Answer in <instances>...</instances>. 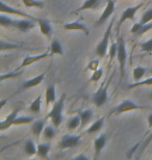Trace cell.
<instances>
[{"mask_svg": "<svg viewBox=\"0 0 152 160\" xmlns=\"http://www.w3.org/2000/svg\"><path fill=\"white\" fill-rule=\"evenodd\" d=\"M64 105H65V95L60 97L59 101L54 102L52 109L49 113H48L47 118L51 119L54 127L60 126L61 122H63V110H64Z\"/></svg>", "mask_w": 152, "mask_h": 160, "instance_id": "6da1fadb", "label": "cell"}, {"mask_svg": "<svg viewBox=\"0 0 152 160\" xmlns=\"http://www.w3.org/2000/svg\"><path fill=\"white\" fill-rule=\"evenodd\" d=\"M142 109H146V107L143 106V105H139L135 102L129 100V99H126V100L122 101L118 106H116L114 109L112 110L111 114H122V113H126V112H130V111H134V110H142Z\"/></svg>", "mask_w": 152, "mask_h": 160, "instance_id": "7a4b0ae2", "label": "cell"}, {"mask_svg": "<svg viewBox=\"0 0 152 160\" xmlns=\"http://www.w3.org/2000/svg\"><path fill=\"white\" fill-rule=\"evenodd\" d=\"M117 58L119 62V67H120V81H121L125 75V66H126V60H127V50H126L125 42L121 37L118 40Z\"/></svg>", "mask_w": 152, "mask_h": 160, "instance_id": "3957f363", "label": "cell"}, {"mask_svg": "<svg viewBox=\"0 0 152 160\" xmlns=\"http://www.w3.org/2000/svg\"><path fill=\"white\" fill-rule=\"evenodd\" d=\"M113 24H114V20L111 21V23H109V26L107 27V29H106L105 33L103 34L102 40L99 42L98 45H97V47H96V54H97V56L100 57V58H103V57H105L106 53H107L108 42H109V39H111Z\"/></svg>", "mask_w": 152, "mask_h": 160, "instance_id": "277c9868", "label": "cell"}, {"mask_svg": "<svg viewBox=\"0 0 152 160\" xmlns=\"http://www.w3.org/2000/svg\"><path fill=\"white\" fill-rule=\"evenodd\" d=\"M142 6H143V3H140V4L135 5V6H130V8H127L126 9H124V12H122L121 15V18L119 20V24H118V28L121 27V25L124 23L126 20H134V17H135V14L140 9Z\"/></svg>", "mask_w": 152, "mask_h": 160, "instance_id": "5b68a950", "label": "cell"}, {"mask_svg": "<svg viewBox=\"0 0 152 160\" xmlns=\"http://www.w3.org/2000/svg\"><path fill=\"white\" fill-rule=\"evenodd\" d=\"M0 12H3V14H8V15L11 14V15L19 16V17H22V18H27V19H30L32 21H35V22L38 21V18H34L30 15L25 14V12H21L20 9H16L14 8H12V6L8 5L4 2H1V9H0Z\"/></svg>", "mask_w": 152, "mask_h": 160, "instance_id": "8992f818", "label": "cell"}, {"mask_svg": "<svg viewBox=\"0 0 152 160\" xmlns=\"http://www.w3.org/2000/svg\"><path fill=\"white\" fill-rule=\"evenodd\" d=\"M107 88L108 85L101 86V88L97 89V92L94 95L93 101L97 107H101L105 104L106 100H107Z\"/></svg>", "mask_w": 152, "mask_h": 160, "instance_id": "52a82bcc", "label": "cell"}, {"mask_svg": "<svg viewBox=\"0 0 152 160\" xmlns=\"http://www.w3.org/2000/svg\"><path fill=\"white\" fill-rule=\"evenodd\" d=\"M80 142V136L66 134L60 139V149H71L76 147Z\"/></svg>", "mask_w": 152, "mask_h": 160, "instance_id": "ba28073f", "label": "cell"}, {"mask_svg": "<svg viewBox=\"0 0 152 160\" xmlns=\"http://www.w3.org/2000/svg\"><path fill=\"white\" fill-rule=\"evenodd\" d=\"M115 11V0H106V5L102 12V15L100 16L99 20L97 21V25H101L113 15Z\"/></svg>", "mask_w": 152, "mask_h": 160, "instance_id": "9c48e42d", "label": "cell"}, {"mask_svg": "<svg viewBox=\"0 0 152 160\" xmlns=\"http://www.w3.org/2000/svg\"><path fill=\"white\" fill-rule=\"evenodd\" d=\"M49 55L51 56V53H49V52H44V53H42V54H39V55L24 57L23 60H22L21 66H20V69L26 68V67L32 65V63L38 62H40V60H43V59H45L46 57H48Z\"/></svg>", "mask_w": 152, "mask_h": 160, "instance_id": "30bf717a", "label": "cell"}, {"mask_svg": "<svg viewBox=\"0 0 152 160\" xmlns=\"http://www.w3.org/2000/svg\"><path fill=\"white\" fill-rule=\"evenodd\" d=\"M19 111H20L19 108H17V109H15V110H13L12 112L5 118V120L1 121V123H0V131H4L5 129H8V128L13 126V121H14L16 118L18 117Z\"/></svg>", "mask_w": 152, "mask_h": 160, "instance_id": "8fae6325", "label": "cell"}, {"mask_svg": "<svg viewBox=\"0 0 152 160\" xmlns=\"http://www.w3.org/2000/svg\"><path fill=\"white\" fill-rule=\"evenodd\" d=\"M37 23L39 24V27H40V31L45 37L50 38L52 36V32H53L52 26H51V24L47 20H44V19H38Z\"/></svg>", "mask_w": 152, "mask_h": 160, "instance_id": "7c38bea8", "label": "cell"}, {"mask_svg": "<svg viewBox=\"0 0 152 160\" xmlns=\"http://www.w3.org/2000/svg\"><path fill=\"white\" fill-rule=\"evenodd\" d=\"M63 27H64L65 30H69V31L79 30V31H82V32L85 33V34H86V36L89 34L88 27H86L85 24L80 23V22H71V23L65 24Z\"/></svg>", "mask_w": 152, "mask_h": 160, "instance_id": "4fadbf2b", "label": "cell"}, {"mask_svg": "<svg viewBox=\"0 0 152 160\" xmlns=\"http://www.w3.org/2000/svg\"><path fill=\"white\" fill-rule=\"evenodd\" d=\"M56 100V92H55V86L53 84L48 85L46 88V92H45V103H46V108L49 107L51 103H54Z\"/></svg>", "mask_w": 152, "mask_h": 160, "instance_id": "5bb4252c", "label": "cell"}, {"mask_svg": "<svg viewBox=\"0 0 152 160\" xmlns=\"http://www.w3.org/2000/svg\"><path fill=\"white\" fill-rule=\"evenodd\" d=\"M32 21V20H31ZM29 20H16L14 21V26L15 28H17L20 31H23V32H26V31L30 30L31 28L34 27V23Z\"/></svg>", "mask_w": 152, "mask_h": 160, "instance_id": "9a60e30c", "label": "cell"}, {"mask_svg": "<svg viewBox=\"0 0 152 160\" xmlns=\"http://www.w3.org/2000/svg\"><path fill=\"white\" fill-rule=\"evenodd\" d=\"M106 143V135L105 134H102V135H100L99 137H97V138L94 140V149H95V157L97 158L100 154V152L102 151V149L104 148Z\"/></svg>", "mask_w": 152, "mask_h": 160, "instance_id": "2e32d148", "label": "cell"}, {"mask_svg": "<svg viewBox=\"0 0 152 160\" xmlns=\"http://www.w3.org/2000/svg\"><path fill=\"white\" fill-rule=\"evenodd\" d=\"M44 78H45V73L35 76V77L27 80V81H25L23 83V88L24 89H28V88H35V86H38L42 81H43Z\"/></svg>", "mask_w": 152, "mask_h": 160, "instance_id": "e0dca14e", "label": "cell"}, {"mask_svg": "<svg viewBox=\"0 0 152 160\" xmlns=\"http://www.w3.org/2000/svg\"><path fill=\"white\" fill-rule=\"evenodd\" d=\"M44 129H45V123H44V121H41V120L34 121L31 126V132L34 133V135L37 137V138L40 137Z\"/></svg>", "mask_w": 152, "mask_h": 160, "instance_id": "ac0fdd59", "label": "cell"}, {"mask_svg": "<svg viewBox=\"0 0 152 160\" xmlns=\"http://www.w3.org/2000/svg\"><path fill=\"white\" fill-rule=\"evenodd\" d=\"M50 53H51V55H63L64 50H63V47H61L60 42H59L57 40H53L51 42Z\"/></svg>", "mask_w": 152, "mask_h": 160, "instance_id": "d6986e66", "label": "cell"}, {"mask_svg": "<svg viewBox=\"0 0 152 160\" xmlns=\"http://www.w3.org/2000/svg\"><path fill=\"white\" fill-rule=\"evenodd\" d=\"M79 117H80V120H81L80 127L83 128L90 121H91L92 117H93V110H91V109L83 110V111H81V112L79 113Z\"/></svg>", "mask_w": 152, "mask_h": 160, "instance_id": "ffe728a7", "label": "cell"}, {"mask_svg": "<svg viewBox=\"0 0 152 160\" xmlns=\"http://www.w3.org/2000/svg\"><path fill=\"white\" fill-rule=\"evenodd\" d=\"M24 151L28 156H34L37 154L38 152V147L34 145V142H32L31 139H28L26 142H25L24 146Z\"/></svg>", "mask_w": 152, "mask_h": 160, "instance_id": "44dd1931", "label": "cell"}, {"mask_svg": "<svg viewBox=\"0 0 152 160\" xmlns=\"http://www.w3.org/2000/svg\"><path fill=\"white\" fill-rule=\"evenodd\" d=\"M41 104H42V95H39L38 97L31 102L29 110L31 111L32 113H35V114L40 113V111H41Z\"/></svg>", "mask_w": 152, "mask_h": 160, "instance_id": "7402d4cb", "label": "cell"}, {"mask_svg": "<svg viewBox=\"0 0 152 160\" xmlns=\"http://www.w3.org/2000/svg\"><path fill=\"white\" fill-rule=\"evenodd\" d=\"M103 123H104V118H101V119L97 120L96 122H94V123L91 125V126L88 128L86 132H88L89 134H93V133L97 132V131H99L102 128Z\"/></svg>", "mask_w": 152, "mask_h": 160, "instance_id": "603a6c76", "label": "cell"}, {"mask_svg": "<svg viewBox=\"0 0 152 160\" xmlns=\"http://www.w3.org/2000/svg\"><path fill=\"white\" fill-rule=\"evenodd\" d=\"M49 150H50V146L49 145H47V143H40V145L38 146L37 155L39 156V157L46 159L48 157V153H49Z\"/></svg>", "mask_w": 152, "mask_h": 160, "instance_id": "cb8c5ba5", "label": "cell"}, {"mask_svg": "<svg viewBox=\"0 0 152 160\" xmlns=\"http://www.w3.org/2000/svg\"><path fill=\"white\" fill-rule=\"evenodd\" d=\"M99 0H86L85 2H83V4L78 8L76 9L74 12H82V11H86V9H91L93 8H95V6L98 4Z\"/></svg>", "mask_w": 152, "mask_h": 160, "instance_id": "d4e9b609", "label": "cell"}, {"mask_svg": "<svg viewBox=\"0 0 152 160\" xmlns=\"http://www.w3.org/2000/svg\"><path fill=\"white\" fill-rule=\"evenodd\" d=\"M145 74H146V69L144 67H137V68L134 69V72H132V75H134V79L135 80V82L141 81Z\"/></svg>", "mask_w": 152, "mask_h": 160, "instance_id": "484cf974", "label": "cell"}, {"mask_svg": "<svg viewBox=\"0 0 152 160\" xmlns=\"http://www.w3.org/2000/svg\"><path fill=\"white\" fill-rule=\"evenodd\" d=\"M34 122L32 117H17L13 121V126H19V125H25Z\"/></svg>", "mask_w": 152, "mask_h": 160, "instance_id": "4316f807", "label": "cell"}, {"mask_svg": "<svg viewBox=\"0 0 152 160\" xmlns=\"http://www.w3.org/2000/svg\"><path fill=\"white\" fill-rule=\"evenodd\" d=\"M0 25H1L2 27H5V28L6 27H12V26H14V20L9 18L8 15L1 12V15H0Z\"/></svg>", "mask_w": 152, "mask_h": 160, "instance_id": "83f0119b", "label": "cell"}, {"mask_svg": "<svg viewBox=\"0 0 152 160\" xmlns=\"http://www.w3.org/2000/svg\"><path fill=\"white\" fill-rule=\"evenodd\" d=\"M81 124V120H80L79 116L72 117L71 119L68 121V129L69 130H75L76 128H78Z\"/></svg>", "mask_w": 152, "mask_h": 160, "instance_id": "f1b7e54d", "label": "cell"}, {"mask_svg": "<svg viewBox=\"0 0 152 160\" xmlns=\"http://www.w3.org/2000/svg\"><path fill=\"white\" fill-rule=\"evenodd\" d=\"M117 53H118V42H112L111 44V47L108 49V54H109V66L111 63L114 62V58L117 56Z\"/></svg>", "mask_w": 152, "mask_h": 160, "instance_id": "f546056e", "label": "cell"}, {"mask_svg": "<svg viewBox=\"0 0 152 160\" xmlns=\"http://www.w3.org/2000/svg\"><path fill=\"white\" fill-rule=\"evenodd\" d=\"M150 85H152V76L145 80H141V81H139V82L131 83V84H129L127 86V88H139V86H150Z\"/></svg>", "mask_w": 152, "mask_h": 160, "instance_id": "4dcf8cb0", "label": "cell"}, {"mask_svg": "<svg viewBox=\"0 0 152 160\" xmlns=\"http://www.w3.org/2000/svg\"><path fill=\"white\" fill-rule=\"evenodd\" d=\"M22 2L26 8H44V2L40 0H22Z\"/></svg>", "mask_w": 152, "mask_h": 160, "instance_id": "1f68e13d", "label": "cell"}, {"mask_svg": "<svg viewBox=\"0 0 152 160\" xmlns=\"http://www.w3.org/2000/svg\"><path fill=\"white\" fill-rule=\"evenodd\" d=\"M18 48H21V47L17 44L5 43L4 40H1V42H0V50L1 51L9 50V49H18Z\"/></svg>", "mask_w": 152, "mask_h": 160, "instance_id": "d6a6232c", "label": "cell"}, {"mask_svg": "<svg viewBox=\"0 0 152 160\" xmlns=\"http://www.w3.org/2000/svg\"><path fill=\"white\" fill-rule=\"evenodd\" d=\"M151 21H152V8L151 9H148L146 12H144V15L141 17L140 22L143 25H146L148 23H150Z\"/></svg>", "mask_w": 152, "mask_h": 160, "instance_id": "836d02e7", "label": "cell"}, {"mask_svg": "<svg viewBox=\"0 0 152 160\" xmlns=\"http://www.w3.org/2000/svg\"><path fill=\"white\" fill-rule=\"evenodd\" d=\"M43 135L46 139H52V138H54L55 132H54V129L52 127L47 126V127H45V129L43 131Z\"/></svg>", "mask_w": 152, "mask_h": 160, "instance_id": "e575fe53", "label": "cell"}, {"mask_svg": "<svg viewBox=\"0 0 152 160\" xmlns=\"http://www.w3.org/2000/svg\"><path fill=\"white\" fill-rule=\"evenodd\" d=\"M22 74V71L20 72H11L8 73V74H2L0 76V81L3 82L5 79H13V78H17L18 76H20Z\"/></svg>", "mask_w": 152, "mask_h": 160, "instance_id": "d590c367", "label": "cell"}, {"mask_svg": "<svg viewBox=\"0 0 152 160\" xmlns=\"http://www.w3.org/2000/svg\"><path fill=\"white\" fill-rule=\"evenodd\" d=\"M102 75H103V70L101 68L97 69L96 71L92 72V76H91V78H90V80L93 81V82H97V81H99V80L101 79Z\"/></svg>", "mask_w": 152, "mask_h": 160, "instance_id": "8d00e7d4", "label": "cell"}, {"mask_svg": "<svg viewBox=\"0 0 152 160\" xmlns=\"http://www.w3.org/2000/svg\"><path fill=\"white\" fill-rule=\"evenodd\" d=\"M141 49L143 52H152V39L141 44Z\"/></svg>", "mask_w": 152, "mask_h": 160, "instance_id": "74e56055", "label": "cell"}, {"mask_svg": "<svg viewBox=\"0 0 152 160\" xmlns=\"http://www.w3.org/2000/svg\"><path fill=\"white\" fill-rule=\"evenodd\" d=\"M99 65H100V62L98 59L91 60V62H89L88 67H86V70H89V71H91V72H94V71H96L97 69H99Z\"/></svg>", "mask_w": 152, "mask_h": 160, "instance_id": "f35d334b", "label": "cell"}, {"mask_svg": "<svg viewBox=\"0 0 152 160\" xmlns=\"http://www.w3.org/2000/svg\"><path fill=\"white\" fill-rule=\"evenodd\" d=\"M143 27H144V25L142 24L141 22L135 23V24H134V26L131 27L130 32L132 34H141V31H142V29H143Z\"/></svg>", "mask_w": 152, "mask_h": 160, "instance_id": "ab89813d", "label": "cell"}, {"mask_svg": "<svg viewBox=\"0 0 152 160\" xmlns=\"http://www.w3.org/2000/svg\"><path fill=\"white\" fill-rule=\"evenodd\" d=\"M74 159L75 160H88L89 158H88V156H86L85 154H80L78 156H75Z\"/></svg>", "mask_w": 152, "mask_h": 160, "instance_id": "60d3db41", "label": "cell"}, {"mask_svg": "<svg viewBox=\"0 0 152 160\" xmlns=\"http://www.w3.org/2000/svg\"><path fill=\"white\" fill-rule=\"evenodd\" d=\"M147 123H148V127L152 128V113H150L147 118Z\"/></svg>", "mask_w": 152, "mask_h": 160, "instance_id": "b9f144b4", "label": "cell"}, {"mask_svg": "<svg viewBox=\"0 0 152 160\" xmlns=\"http://www.w3.org/2000/svg\"><path fill=\"white\" fill-rule=\"evenodd\" d=\"M150 74H152V68H151V70H150Z\"/></svg>", "mask_w": 152, "mask_h": 160, "instance_id": "7bdbcfd3", "label": "cell"}, {"mask_svg": "<svg viewBox=\"0 0 152 160\" xmlns=\"http://www.w3.org/2000/svg\"><path fill=\"white\" fill-rule=\"evenodd\" d=\"M150 139H152V134H151V137H150V138H149V140H150Z\"/></svg>", "mask_w": 152, "mask_h": 160, "instance_id": "ee69618b", "label": "cell"}, {"mask_svg": "<svg viewBox=\"0 0 152 160\" xmlns=\"http://www.w3.org/2000/svg\"><path fill=\"white\" fill-rule=\"evenodd\" d=\"M150 97H151V99H152V94H151V96H150Z\"/></svg>", "mask_w": 152, "mask_h": 160, "instance_id": "f6af8a7d", "label": "cell"}]
</instances>
